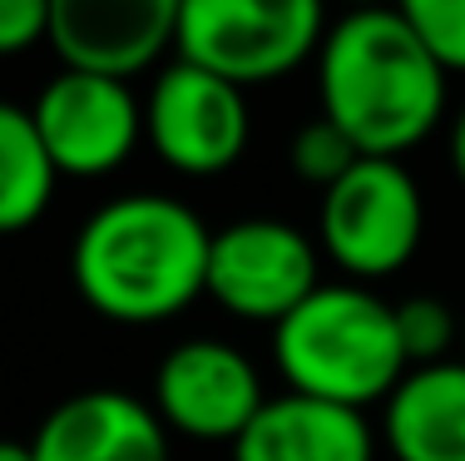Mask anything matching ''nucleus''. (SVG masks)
Returning <instances> with one entry per match:
<instances>
[{"label":"nucleus","mask_w":465,"mask_h":461,"mask_svg":"<svg viewBox=\"0 0 465 461\" xmlns=\"http://www.w3.org/2000/svg\"><path fill=\"white\" fill-rule=\"evenodd\" d=\"M396 337H401L406 367H430V362H446L460 327L440 298H406L396 303Z\"/></svg>","instance_id":"2eb2a0df"},{"label":"nucleus","mask_w":465,"mask_h":461,"mask_svg":"<svg viewBox=\"0 0 465 461\" xmlns=\"http://www.w3.org/2000/svg\"><path fill=\"white\" fill-rule=\"evenodd\" d=\"M446 70L426 55L401 10H351L317 50L322 119L361 159H401L446 115Z\"/></svg>","instance_id":"f257e3e1"},{"label":"nucleus","mask_w":465,"mask_h":461,"mask_svg":"<svg viewBox=\"0 0 465 461\" xmlns=\"http://www.w3.org/2000/svg\"><path fill=\"white\" fill-rule=\"evenodd\" d=\"M450 169H456V179L465 184V105H460L456 125H450Z\"/></svg>","instance_id":"6ab92c4d"},{"label":"nucleus","mask_w":465,"mask_h":461,"mask_svg":"<svg viewBox=\"0 0 465 461\" xmlns=\"http://www.w3.org/2000/svg\"><path fill=\"white\" fill-rule=\"evenodd\" d=\"M54 164L35 135L30 109L0 100V234L30 228L54 199Z\"/></svg>","instance_id":"4468645a"},{"label":"nucleus","mask_w":465,"mask_h":461,"mask_svg":"<svg viewBox=\"0 0 465 461\" xmlns=\"http://www.w3.org/2000/svg\"><path fill=\"white\" fill-rule=\"evenodd\" d=\"M401 15L426 55L446 70V80L465 75V0H406Z\"/></svg>","instance_id":"dca6fc26"},{"label":"nucleus","mask_w":465,"mask_h":461,"mask_svg":"<svg viewBox=\"0 0 465 461\" xmlns=\"http://www.w3.org/2000/svg\"><path fill=\"white\" fill-rule=\"evenodd\" d=\"M232 461H376V436L361 412L282 392L232 442Z\"/></svg>","instance_id":"f8f14e48"},{"label":"nucleus","mask_w":465,"mask_h":461,"mask_svg":"<svg viewBox=\"0 0 465 461\" xmlns=\"http://www.w3.org/2000/svg\"><path fill=\"white\" fill-rule=\"evenodd\" d=\"M396 461H465V362L411 367L386 397Z\"/></svg>","instance_id":"ddd939ff"},{"label":"nucleus","mask_w":465,"mask_h":461,"mask_svg":"<svg viewBox=\"0 0 465 461\" xmlns=\"http://www.w3.org/2000/svg\"><path fill=\"white\" fill-rule=\"evenodd\" d=\"M179 0H50V50L64 70L129 85L173 50Z\"/></svg>","instance_id":"9d476101"},{"label":"nucleus","mask_w":465,"mask_h":461,"mask_svg":"<svg viewBox=\"0 0 465 461\" xmlns=\"http://www.w3.org/2000/svg\"><path fill=\"white\" fill-rule=\"evenodd\" d=\"M287 159H292V174H297V179L322 184V194H327L331 184H337L341 174H347L351 164L361 159V154L351 149V139L341 135L331 119L317 115V119H307V125L292 135V154H287Z\"/></svg>","instance_id":"f3484780"},{"label":"nucleus","mask_w":465,"mask_h":461,"mask_svg":"<svg viewBox=\"0 0 465 461\" xmlns=\"http://www.w3.org/2000/svg\"><path fill=\"white\" fill-rule=\"evenodd\" d=\"M327 15L317 0H179V60L232 90L272 85L322 50Z\"/></svg>","instance_id":"20e7f679"},{"label":"nucleus","mask_w":465,"mask_h":461,"mask_svg":"<svg viewBox=\"0 0 465 461\" xmlns=\"http://www.w3.org/2000/svg\"><path fill=\"white\" fill-rule=\"evenodd\" d=\"M35 461H169V432L134 392L90 387L74 392L40 422Z\"/></svg>","instance_id":"9b49d317"},{"label":"nucleus","mask_w":465,"mask_h":461,"mask_svg":"<svg viewBox=\"0 0 465 461\" xmlns=\"http://www.w3.org/2000/svg\"><path fill=\"white\" fill-rule=\"evenodd\" d=\"M322 248L351 278L406 268L426 234V199L401 159H357L322 194Z\"/></svg>","instance_id":"39448f33"},{"label":"nucleus","mask_w":465,"mask_h":461,"mask_svg":"<svg viewBox=\"0 0 465 461\" xmlns=\"http://www.w3.org/2000/svg\"><path fill=\"white\" fill-rule=\"evenodd\" d=\"M460 347H465V333H460ZM460 362H465V357H460Z\"/></svg>","instance_id":"412c9836"},{"label":"nucleus","mask_w":465,"mask_h":461,"mask_svg":"<svg viewBox=\"0 0 465 461\" xmlns=\"http://www.w3.org/2000/svg\"><path fill=\"white\" fill-rule=\"evenodd\" d=\"M262 377L242 347L223 337H188L169 347L153 372V416L163 432L193 442H238L248 422L262 412Z\"/></svg>","instance_id":"6e6552de"},{"label":"nucleus","mask_w":465,"mask_h":461,"mask_svg":"<svg viewBox=\"0 0 465 461\" xmlns=\"http://www.w3.org/2000/svg\"><path fill=\"white\" fill-rule=\"evenodd\" d=\"M208 238L213 228L183 199L124 194L84 218L70 248V278L109 323H169L203 293Z\"/></svg>","instance_id":"f03ea898"},{"label":"nucleus","mask_w":465,"mask_h":461,"mask_svg":"<svg viewBox=\"0 0 465 461\" xmlns=\"http://www.w3.org/2000/svg\"><path fill=\"white\" fill-rule=\"evenodd\" d=\"M0 461H35V456H30V442H10V436H0Z\"/></svg>","instance_id":"aec40b11"},{"label":"nucleus","mask_w":465,"mask_h":461,"mask_svg":"<svg viewBox=\"0 0 465 461\" xmlns=\"http://www.w3.org/2000/svg\"><path fill=\"white\" fill-rule=\"evenodd\" d=\"M248 100L228 80L173 60L159 70L143 105V135L169 169L188 179L228 174L248 149Z\"/></svg>","instance_id":"0eeeda50"},{"label":"nucleus","mask_w":465,"mask_h":461,"mask_svg":"<svg viewBox=\"0 0 465 461\" xmlns=\"http://www.w3.org/2000/svg\"><path fill=\"white\" fill-rule=\"evenodd\" d=\"M322 288L317 248L297 224L282 218H238L208 238L203 293L242 323L278 327L302 298Z\"/></svg>","instance_id":"423d86ee"},{"label":"nucleus","mask_w":465,"mask_h":461,"mask_svg":"<svg viewBox=\"0 0 465 461\" xmlns=\"http://www.w3.org/2000/svg\"><path fill=\"white\" fill-rule=\"evenodd\" d=\"M30 119L54 174H70V179H104L143 139V105L134 100V90L80 70L54 75L40 90Z\"/></svg>","instance_id":"1a4fd4ad"},{"label":"nucleus","mask_w":465,"mask_h":461,"mask_svg":"<svg viewBox=\"0 0 465 461\" xmlns=\"http://www.w3.org/2000/svg\"><path fill=\"white\" fill-rule=\"evenodd\" d=\"M50 35V0H0V55H20Z\"/></svg>","instance_id":"a211bd4d"},{"label":"nucleus","mask_w":465,"mask_h":461,"mask_svg":"<svg viewBox=\"0 0 465 461\" xmlns=\"http://www.w3.org/2000/svg\"><path fill=\"white\" fill-rule=\"evenodd\" d=\"M272 357L287 392L351 412L386 402L411 372L396 337V307L361 283H322L297 303L272 327Z\"/></svg>","instance_id":"7ed1b4c3"}]
</instances>
